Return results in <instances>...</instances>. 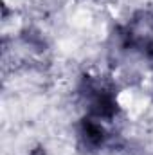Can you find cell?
<instances>
[{
    "instance_id": "1",
    "label": "cell",
    "mask_w": 153,
    "mask_h": 155,
    "mask_svg": "<svg viewBox=\"0 0 153 155\" xmlns=\"http://www.w3.org/2000/svg\"><path fill=\"white\" fill-rule=\"evenodd\" d=\"M94 103L101 107V94H99V90H96V99H94ZM92 114H94V116H108V114H112V112L106 110V108H96V110H92Z\"/></svg>"
}]
</instances>
